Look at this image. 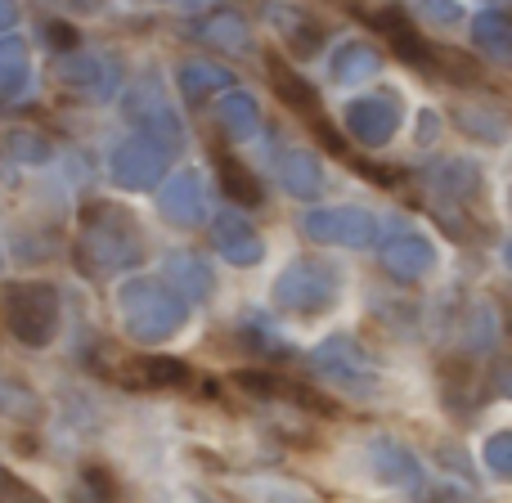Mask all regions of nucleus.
<instances>
[{
    "mask_svg": "<svg viewBox=\"0 0 512 503\" xmlns=\"http://www.w3.org/2000/svg\"><path fill=\"white\" fill-rule=\"evenodd\" d=\"M27 77H32V50H27V41L18 32L0 36V104L14 99L27 86Z\"/></svg>",
    "mask_w": 512,
    "mask_h": 503,
    "instance_id": "b1692460",
    "label": "nucleus"
},
{
    "mask_svg": "<svg viewBox=\"0 0 512 503\" xmlns=\"http://www.w3.org/2000/svg\"><path fill=\"white\" fill-rule=\"evenodd\" d=\"M0 503H45V499L27 481H18L14 472H0Z\"/></svg>",
    "mask_w": 512,
    "mask_h": 503,
    "instance_id": "f704fd0d",
    "label": "nucleus"
},
{
    "mask_svg": "<svg viewBox=\"0 0 512 503\" xmlns=\"http://www.w3.org/2000/svg\"><path fill=\"white\" fill-rule=\"evenodd\" d=\"M328 68H333V81L355 86V81H364V77H378L382 59H378V50H373L369 41H342L333 50V59H328Z\"/></svg>",
    "mask_w": 512,
    "mask_h": 503,
    "instance_id": "4be33fe9",
    "label": "nucleus"
},
{
    "mask_svg": "<svg viewBox=\"0 0 512 503\" xmlns=\"http://www.w3.org/2000/svg\"><path fill=\"white\" fill-rule=\"evenodd\" d=\"M162 274H167V288L176 292L180 301H207L212 297V265L203 261V256L194 252H171L167 265H162Z\"/></svg>",
    "mask_w": 512,
    "mask_h": 503,
    "instance_id": "6ab92c4d",
    "label": "nucleus"
},
{
    "mask_svg": "<svg viewBox=\"0 0 512 503\" xmlns=\"http://www.w3.org/2000/svg\"><path fill=\"white\" fill-rule=\"evenodd\" d=\"M265 72H270V86H274V95L283 99V108L301 113L306 122H319V90L310 86L301 72H292L288 59H279V54H265Z\"/></svg>",
    "mask_w": 512,
    "mask_h": 503,
    "instance_id": "2eb2a0df",
    "label": "nucleus"
},
{
    "mask_svg": "<svg viewBox=\"0 0 512 503\" xmlns=\"http://www.w3.org/2000/svg\"><path fill=\"white\" fill-rule=\"evenodd\" d=\"M158 212L180 230H194L207 221V185L198 171H176L167 185L158 189Z\"/></svg>",
    "mask_w": 512,
    "mask_h": 503,
    "instance_id": "9d476101",
    "label": "nucleus"
},
{
    "mask_svg": "<svg viewBox=\"0 0 512 503\" xmlns=\"http://www.w3.org/2000/svg\"><path fill=\"white\" fill-rule=\"evenodd\" d=\"M486 468L495 472V477L512 481V432H495L486 441Z\"/></svg>",
    "mask_w": 512,
    "mask_h": 503,
    "instance_id": "473e14b6",
    "label": "nucleus"
},
{
    "mask_svg": "<svg viewBox=\"0 0 512 503\" xmlns=\"http://www.w3.org/2000/svg\"><path fill=\"white\" fill-rule=\"evenodd\" d=\"M472 45L486 50L490 59L512 63V18L504 9H481V14L472 18Z\"/></svg>",
    "mask_w": 512,
    "mask_h": 503,
    "instance_id": "393cba45",
    "label": "nucleus"
},
{
    "mask_svg": "<svg viewBox=\"0 0 512 503\" xmlns=\"http://www.w3.org/2000/svg\"><path fill=\"white\" fill-rule=\"evenodd\" d=\"M342 122H346V135H351L355 144L382 149V144H391V135H396V126H400V108L391 95H364V99H351V104H346Z\"/></svg>",
    "mask_w": 512,
    "mask_h": 503,
    "instance_id": "6e6552de",
    "label": "nucleus"
},
{
    "mask_svg": "<svg viewBox=\"0 0 512 503\" xmlns=\"http://www.w3.org/2000/svg\"><path fill=\"white\" fill-rule=\"evenodd\" d=\"M427 14L441 18V23H450V18H459V9H454V5H427Z\"/></svg>",
    "mask_w": 512,
    "mask_h": 503,
    "instance_id": "a19ab883",
    "label": "nucleus"
},
{
    "mask_svg": "<svg viewBox=\"0 0 512 503\" xmlns=\"http://www.w3.org/2000/svg\"><path fill=\"white\" fill-rule=\"evenodd\" d=\"M432 68L445 72L450 81H477L481 68L472 54H459V50H432Z\"/></svg>",
    "mask_w": 512,
    "mask_h": 503,
    "instance_id": "2f4dec72",
    "label": "nucleus"
},
{
    "mask_svg": "<svg viewBox=\"0 0 512 503\" xmlns=\"http://www.w3.org/2000/svg\"><path fill=\"white\" fill-rule=\"evenodd\" d=\"M274 171H279V185L292 198H319L324 194V171H319L315 153L297 149V144H274Z\"/></svg>",
    "mask_w": 512,
    "mask_h": 503,
    "instance_id": "ddd939ff",
    "label": "nucleus"
},
{
    "mask_svg": "<svg viewBox=\"0 0 512 503\" xmlns=\"http://www.w3.org/2000/svg\"><path fill=\"white\" fill-rule=\"evenodd\" d=\"M216 117H221V131L230 140H252L261 131V108L248 90H225L221 104H216Z\"/></svg>",
    "mask_w": 512,
    "mask_h": 503,
    "instance_id": "5701e85b",
    "label": "nucleus"
},
{
    "mask_svg": "<svg viewBox=\"0 0 512 503\" xmlns=\"http://www.w3.org/2000/svg\"><path fill=\"white\" fill-rule=\"evenodd\" d=\"M504 265H508V270H512V239H508V248H504Z\"/></svg>",
    "mask_w": 512,
    "mask_h": 503,
    "instance_id": "79ce46f5",
    "label": "nucleus"
},
{
    "mask_svg": "<svg viewBox=\"0 0 512 503\" xmlns=\"http://www.w3.org/2000/svg\"><path fill=\"white\" fill-rule=\"evenodd\" d=\"M495 387H499V396L512 400V360H504V364L495 369Z\"/></svg>",
    "mask_w": 512,
    "mask_h": 503,
    "instance_id": "58836bf2",
    "label": "nucleus"
},
{
    "mask_svg": "<svg viewBox=\"0 0 512 503\" xmlns=\"http://www.w3.org/2000/svg\"><path fill=\"white\" fill-rule=\"evenodd\" d=\"M436 265V248L423 239V234H400L382 248V270L391 274L396 283H418L427 279Z\"/></svg>",
    "mask_w": 512,
    "mask_h": 503,
    "instance_id": "f8f14e48",
    "label": "nucleus"
},
{
    "mask_svg": "<svg viewBox=\"0 0 512 503\" xmlns=\"http://www.w3.org/2000/svg\"><path fill=\"white\" fill-rule=\"evenodd\" d=\"M194 36L216 50H230V54H248L252 50V27L239 9H216V14L198 18L194 23Z\"/></svg>",
    "mask_w": 512,
    "mask_h": 503,
    "instance_id": "aec40b11",
    "label": "nucleus"
},
{
    "mask_svg": "<svg viewBox=\"0 0 512 503\" xmlns=\"http://www.w3.org/2000/svg\"><path fill=\"white\" fill-rule=\"evenodd\" d=\"M63 81L77 90H86V95L104 99L108 90H113V77H108V63L95 59V54H77V59L63 63Z\"/></svg>",
    "mask_w": 512,
    "mask_h": 503,
    "instance_id": "cd10ccee",
    "label": "nucleus"
},
{
    "mask_svg": "<svg viewBox=\"0 0 512 503\" xmlns=\"http://www.w3.org/2000/svg\"><path fill=\"white\" fill-rule=\"evenodd\" d=\"M369 459H373V472H378V477L387 481V486L414 490L418 481H423V468H418V459L396 441V436H373Z\"/></svg>",
    "mask_w": 512,
    "mask_h": 503,
    "instance_id": "a211bd4d",
    "label": "nucleus"
},
{
    "mask_svg": "<svg viewBox=\"0 0 512 503\" xmlns=\"http://www.w3.org/2000/svg\"><path fill=\"white\" fill-rule=\"evenodd\" d=\"M81 486L95 495V503H117V481L108 468H86L81 472Z\"/></svg>",
    "mask_w": 512,
    "mask_h": 503,
    "instance_id": "72a5a7b5",
    "label": "nucleus"
},
{
    "mask_svg": "<svg viewBox=\"0 0 512 503\" xmlns=\"http://www.w3.org/2000/svg\"><path fill=\"white\" fill-rule=\"evenodd\" d=\"M171 153H176V140H162V135L135 131L108 153V176H113L117 189H149L167 180Z\"/></svg>",
    "mask_w": 512,
    "mask_h": 503,
    "instance_id": "423d86ee",
    "label": "nucleus"
},
{
    "mask_svg": "<svg viewBox=\"0 0 512 503\" xmlns=\"http://www.w3.org/2000/svg\"><path fill=\"white\" fill-rule=\"evenodd\" d=\"M5 153L18 162H50V140L41 131L14 126V131H5Z\"/></svg>",
    "mask_w": 512,
    "mask_h": 503,
    "instance_id": "7c9ffc66",
    "label": "nucleus"
},
{
    "mask_svg": "<svg viewBox=\"0 0 512 503\" xmlns=\"http://www.w3.org/2000/svg\"><path fill=\"white\" fill-rule=\"evenodd\" d=\"M310 369L328 382V387L346 391L355 400H378L382 396V369L355 346V337H328L324 346L310 351Z\"/></svg>",
    "mask_w": 512,
    "mask_h": 503,
    "instance_id": "20e7f679",
    "label": "nucleus"
},
{
    "mask_svg": "<svg viewBox=\"0 0 512 503\" xmlns=\"http://www.w3.org/2000/svg\"><path fill=\"white\" fill-rule=\"evenodd\" d=\"M0 319L9 337L23 346H50L59 333V288L54 283H5L0 288Z\"/></svg>",
    "mask_w": 512,
    "mask_h": 503,
    "instance_id": "7ed1b4c3",
    "label": "nucleus"
},
{
    "mask_svg": "<svg viewBox=\"0 0 512 503\" xmlns=\"http://www.w3.org/2000/svg\"><path fill=\"white\" fill-rule=\"evenodd\" d=\"M342 297V270L328 261H292L274 279V301L292 315H324Z\"/></svg>",
    "mask_w": 512,
    "mask_h": 503,
    "instance_id": "39448f33",
    "label": "nucleus"
},
{
    "mask_svg": "<svg viewBox=\"0 0 512 503\" xmlns=\"http://www.w3.org/2000/svg\"><path fill=\"white\" fill-rule=\"evenodd\" d=\"M14 23H18V5H5V0H0V36L14 32Z\"/></svg>",
    "mask_w": 512,
    "mask_h": 503,
    "instance_id": "ea45409f",
    "label": "nucleus"
},
{
    "mask_svg": "<svg viewBox=\"0 0 512 503\" xmlns=\"http://www.w3.org/2000/svg\"><path fill=\"white\" fill-rule=\"evenodd\" d=\"M212 243H216V252H221V261H230V265H256L261 261V239H256V230L243 216H234V212H221L216 216V225H212Z\"/></svg>",
    "mask_w": 512,
    "mask_h": 503,
    "instance_id": "f3484780",
    "label": "nucleus"
},
{
    "mask_svg": "<svg viewBox=\"0 0 512 503\" xmlns=\"http://www.w3.org/2000/svg\"><path fill=\"white\" fill-rule=\"evenodd\" d=\"M0 472H5V468H0Z\"/></svg>",
    "mask_w": 512,
    "mask_h": 503,
    "instance_id": "c03bdc74",
    "label": "nucleus"
},
{
    "mask_svg": "<svg viewBox=\"0 0 512 503\" xmlns=\"http://www.w3.org/2000/svg\"><path fill=\"white\" fill-rule=\"evenodd\" d=\"M459 126L477 140H504L512 131V117L508 113H495V108H459Z\"/></svg>",
    "mask_w": 512,
    "mask_h": 503,
    "instance_id": "c756f323",
    "label": "nucleus"
},
{
    "mask_svg": "<svg viewBox=\"0 0 512 503\" xmlns=\"http://www.w3.org/2000/svg\"><path fill=\"white\" fill-rule=\"evenodd\" d=\"M45 32L54 36V45H59V50H72V45L81 41V36H77V27H68V23H50V27H45Z\"/></svg>",
    "mask_w": 512,
    "mask_h": 503,
    "instance_id": "e433bc0d",
    "label": "nucleus"
},
{
    "mask_svg": "<svg viewBox=\"0 0 512 503\" xmlns=\"http://www.w3.org/2000/svg\"><path fill=\"white\" fill-rule=\"evenodd\" d=\"M234 490H239L248 503H324L310 481L301 477H288V472H261V477H243L234 481Z\"/></svg>",
    "mask_w": 512,
    "mask_h": 503,
    "instance_id": "4468645a",
    "label": "nucleus"
},
{
    "mask_svg": "<svg viewBox=\"0 0 512 503\" xmlns=\"http://www.w3.org/2000/svg\"><path fill=\"white\" fill-rule=\"evenodd\" d=\"M216 171H221V189L234 198V203H243V207L261 203V185H256V171L252 167H243L239 158H230V153L216 149Z\"/></svg>",
    "mask_w": 512,
    "mask_h": 503,
    "instance_id": "bb28decb",
    "label": "nucleus"
},
{
    "mask_svg": "<svg viewBox=\"0 0 512 503\" xmlns=\"http://www.w3.org/2000/svg\"><path fill=\"white\" fill-rule=\"evenodd\" d=\"M508 337H512V319H508Z\"/></svg>",
    "mask_w": 512,
    "mask_h": 503,
    "instance_id": "37998d69",
    "label": "nucleus"
},
{
    "mask_svg": "<svg viewBox=\"0 0 512 503\" xmlns=\"http://www.w3.org/2000/svg\"><path fill=\"white\" fill-rule=\"evenodd\" d=\"M382 221L364 207L337 203V207H315V212L301 216V234L310 243H324V248H369L378 239Z\"/></svg>",
    "mask_w": 512,
    "mask_h": 503,
    "instance_id": "0eeeda50",
    "label": "nucleus"
},
{
    "mask_svg": "<svg viewBox=\"0 0 512 503\" xmlns=\"http://www.w3.org/2000/svg\"><path fill=\"white\" fill-rule=\"evenodd\" d=\"M310 131L319 135V144H324L328 153H346V149H342V140H337V131H333V126H324V122H310Z\"/></svg>",
    "mask_w": 512,
    "mask_h": 503,
    "instance_id": "4c0bfd02",
    "label": "nucleus"
},
{
    "mask_svg": "<svg viewBox=\"0 0 512 503\" xmlns=\"http://www.w3.org/2000/svg\"><path fill=\"white\" fill-rule=\"evenodd\" d=\"M108 378L135 391H171L189 382V364L171 360V355H135V360H117L108 369Z\"/></svg>",
    "mask_w": 512,
    "mask_h": 503,
    "instance_id": "1a4fd4ad",
    "label": "nucleus"
},
{
    "mask_svg": "<svg viewBox=\"0 0 512 503\" xmlns=\"http://www.w3.org/2000/svg\"><path fill=\"white\" fill-rule=\"evenodd\" d=\"M117 315L135 342H167L185 328L189 306L162 279H126L117 288Z\"/></svg>",
    "mask_w": 512,
    "mask_h": 503,
    "instance_id": "f03ea898",
    "label": "nucleus"
},
{
    "mask_svg": "<svg viewBox=\"0 0 512 503\" xmlns=\"http://www.w3.org/2000/svg\"><path fill=\"white\" fill-rule=\"evenodd\" d=\"M144 256V239L135 230L131 212L113 203H90L81 212V239H77V265L90 274H117L131 270Z\"/></svg>",
    "mask_w": 512,
    "mask_h": 503,
    "instance_id": "f257e3e1",
    "label": "nucleus"
},
{
    "mask_svg": "<svg viewBox=\"0 0 512 503\" xmlns=\"http://www.w3.org/2000/svg\"><path fill=\"white\" fill-rule=\"evenodd\" d=\"M176 77H180V90H185L189 104H198V99H207V95H221L234 81V72H225L221 63H207V59H185Z\"/></svg>",
    "mask_w": 512,
    "mask_h": 503,
    "instance_id": "a878e982",
    "label": "nucleus"
},
{
    "mask_svg": "<svg viewBox=\"0 0 512 503\" xmlns=\"http://www.w3.org/2000/svg\"><path fill=\"white\" fill-rule=\"evenodd\" d=\"M360 18L373 27V32L387 36L391 50H396L405 63H414V68H432V45H427L423 32L409 23V14H400V9H369V14H360Z\"/></svg>",
    "mask_w": 512,
    "mask_h": 503,
    "instance_id": "9b49d317",
    "label": "nucleus"
},
{
    "mask_svg": "<svg viewBox=\"0 0 512 503\" xmlns=\"http://www.w3.org/2000/svg\"><path fill=\"white\" fill-rule=\"evenodd\" d=\"M274 23L283 27V36H288V45H292V54L297 59H306V54H315L319 50V41H324V27L315 23L310 14H301V9H274Z\"/></svg>",
    "mask_w": 512,
    "mask_h": 503,
    "instance_id": "c85d7f7f",
    "label": "nucleus"
},
{
    "mask_svg": "<svg viewBox=\"0 0 512 503\" xmlns=\"http://www.w3.org/2000/svg\"><path fill=\"white\" fill-rule=\"evenodd\" d=\"M355 171H360V176H369L378 189H400V171L396 167H378V162L364 158V162H355Z\"/></svg>",
    "mask_w": 512,
    "mask_h": 503,
    "instance_id": "c9c22d12",
    "label": "nucleus"
},
{
    "mask_svg": "<svg viewBox=\"0 0 512 503\" xmlns=\"http://www.w3.org/2000/svg\"><path fill=\"white\" fill-rule=\"evenodd\" d=\"M427 189H432V203H459L468 207L472 198H481V171L472 162H441V167L427 171Z\"/></svg>",
    "mask_w": 512,
    "mask_h": 503,
    "instance_id": "dca6fc26",
    "label": "nucleus"
},
{
    "mask_svg": "<svg viewBox=\"0 0 512 503\" xmlns=\"http://www.w3.org/2000/svg\"><path fill=\"white\" fill-rule=\"evenodd\" d=\"M126 113L140 122V131L162 135V140H176L180 144V122H176V113H171V104L162 99L158 86H140V90H135V95L126 99Z\"/></svg>",
    "mask_w": 512,
    "mask_h": 503,
    "instance_id": "412c9836",
    "label": "nucleus"
}]
</instances>
